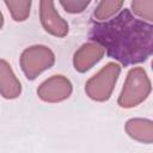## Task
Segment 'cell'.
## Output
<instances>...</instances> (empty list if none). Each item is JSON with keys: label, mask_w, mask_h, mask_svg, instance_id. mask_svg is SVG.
Listing matches in <instances>:
<instances>
[{"label": "cell", "mask_w": 153, "mask_h": 153, "mask_svg": "<svg viewBox=\"0 0 153 153\" xmlns=\"http://www.w3.org/2000/svg\"><path fill=\"white\" fill-rule=\"evenodd\" d=\"M124 129L131 139L139 142H153V122L148 118H130L127 121Z\"/></svg>", "instance_id": "cell-9"}, {"label": "cell", "mask_w": 153, "mask_h": 153, "mask_svg": "<svg viewBox=\"0 0 153 153\" xmlns=\"http://www.w3.org/2000/svg\"><path fill=\"white\" fill-rule=\"evenodd\" d=\"M88 37L126 67L145 62L153 51V25L136 18L128 8L108 20L94 22Z\"/></svg>", "instance_id": "cell-1"}, {"label": "cell", "mask_w": 153, "mask_h": 153, "mask_svg": "<svg viewBox=\"0 0 153 153\" xmlns=\"http://www.w3.org/2000/svg\"><path fill=\"white\" fill-rule=\"evenodd\" d=\"M55 62V55L50 48L36 44L26 48L19 59L20 68L29 80H35L41 73L49 69Z\"/></svg>", "instance_id": "cell-4"}, {"label": "cell", "mask_w": 153, "mask_h": 153, "mask_svg": "<svg viewBox=\"0 0 153 153\" xmlns=\"http://www.w3.org/2000/svg\"><path fill=\"white\" fill-rule=\"evenodd\" d=\"M73 91L72 82L63 75H53L45 79L37 88V96L47 103H59L67 99Z\"/></svg>", "instance_id": "cell-5"}, {"label": "cell", "mask_w": 153, "mask_h": 153, "mask_svg": "<svg viewBox=\"0 0 153 153\" xmlns=\"http://www.w3.org/2000/svg\"><path fill=\"white\" fill-rule=\"evenodd\" d=\"M4 1L13 20L25 22L29 18L32 0H4Z\"/></svg>", "instance_id": "cell-11"}, {"label": "cell", "mask_w": 153, "mask_h": 153, "mask_svg": "<svg viewBox=\"0 0 153 153\" xmlns=\"http://www.w3.org/2000/svg\"><path fill=\"white\" fill-rule=\"evenodd\" d=\"M151 93V80L142 67L131 68L124 80L122 91L118 96V105L130 109L141 104Z\"/></svg>", "instance_id": "cell-2"}, {"label": "cell", "mask_w": 153, "mask_h": 153, "mask_svg": "<svg viewBox=\"0 0 153 153\" xmlns=\"http://www.w3.org/2000/svg\"><path fill=\"white\" fill-rule=\"evenodd\" d=\"M121 73V66L116 62L106 63L98 73L91 76L85 84V92L92 100H108L117 84Z\"/></svg>", "instance_id": "cell-3"}, {"label": "cell", "mask_w": 153, "mask_h": 153, "mask_svg": "<svg viewBox=\"0 0 153 153\" xmlns=\"http://www.w3.org/2000/svg\"><path fill=\"white\" fill-rule=\"evenodd\" d=\"M104 48L96 42H87L82 44L73 56V66L75 71L85 73L97 65L104 56Z\"/></svg>", "instance_id": "cell-7"}, {"label": "cell", "mask_w": 153, "mask_h": 153, "mask_svg": "<svg viewBox=\"0 0 153 153\" xmlns=\"http://www.w3.org/2000/svg\"><path fill=\"white\" fill-rule=\"evenodd\" d=\"M92 0H60L62 8L72 14L81 13L91 4Z\"/></svg>", "instance_id": "cell-13"}, {"label": "cell", "mask_w": 153, "mask_h": 153, "mask_svg": "<svg viewBox=\"0 0 153 153\" xmlns=\"http://www.w3.org/2000/svg\"><path fill=\"white\" fill-rule=\"evenodd\" d=\"M39 19L48 33L55 37H65L68 33V23L57 13L54 0H39Z\"/></svg>", "instance_id": "cell-6"}, {"label": "cell", "mask_w": 153, "mask_h": 153, "mask_svg": "<svg viewBox=\"0 0 153 153\" xmlns=\"http://www.w3.org/2000/svg\"><path fill=\"white\" fill-rule=\"evenodd\" d=\"M22 93V84L10 63L0 59V94L6 99H16Z\"/></svg>", "instance_id": "cell-8"}, {"label": "cell", "mask_w": 153, "mask_h": 153, "mask_svg": "<svg viewBox=\"0 0 153 153\" xmlns=\"http://www.w3.org/2000/svg\"><path fill=\"white\" fill-rule=\"evenodd\" d=\"M4 26V16H2V13L0 12V29Z\"/></svg>", "instance_id": "cell-14"}, {"label": "cell", "mask_w": 153, "mask_h": 153, "mask_svg": "<svg viewBox=\"0 0 153 153\" xmlns=\"http://www.w3.org/2000/svg\"><path fill=\"white\" fill-rule=\"evenodd\" d=\"M123 2L124 0H100V2L94 10L93 16L98 22L108 20L120 12L123 6Z\"/></svg>", "instance_id": "cell-10"}, {"label": "cell", "mask_w": 153, "mask_h": 153, "mask_svg": "<svg viewBox=\"0 0 153 153\" xmlns=\"http://www.w3.org/2000/svg\"><path fill=\"white\" fill-rule=\"evenodd\" d=\"M131 11L142 20H153V0H131Z\"/></svg>", "instance_id": "cell-12"}]
</instances>
